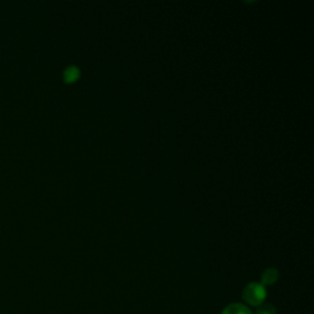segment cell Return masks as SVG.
<instances>
[{
    "label": "cell",
    "instance_id": "obj_1",
    "mask_svg": "<svg viewBox=\"0 0 314 314\" xmlns=\"http://www.w3.org/2000/svg\"><path fill=\"white\" fill-rule=\"evenodd\" d=\"M243 300L248 303L249 306H258L262 304L265 297H266V290H265L264 285L258 282H252L248 284L243 290L242 294Z\"/></svg>",
    "mask_w": 314,
    "mask_h": 314
},
{
    "label": "cell",
    "instance_id": "obj_2",
    "mask_svg": "<svg viewBox=\"0 0 314 314\" xmlns=\"http://www.w3.org/2000/svg\"><path fill=\"white\" fill-rule=\"evenodd\" d=\"M221 314H253L250 310L246 304L242 303H232V304L227 306L222 310Z\"/></svg>",
    "mask_w": 314,
    "mask_h": 314
},
{
    "label": "cell",
    "instance_id": "obj_3",
    "mask_svg": "<svg viewBox=\"0 0 314 314\" xmlns=\"http://www.w3.org/2000/svg\"><path fill=\"white\" fill-rule=\"evenodd\" d=\"M278 278V272L274 268L266 269L262 275V285H272Z\"/></svg>",
    "mask_w": 314,
    "mask_h": 314
},
{
    "label": "cell",
    "instance_id": "obj_4",
    "mask_svg": "<svg viewBox=\"0 0 314 314\" xmlns=\"http://www.w3.org/2000/svg\"><path fill=\"white\" fill-rule=\"evenodd\" d=\"M63 78L64 81L66 84H72L80 78V70L76 66H68L63 72Z\"/></svg>",
    "mask_w": 314,
    "mask_h": 314
},
{
    "label": "cell",
    "instance_id": "obj_5",
    "mask_svg": "<svg viewBox=\"0 0 314 314\" xmlns=\"http://www.w3.org/2000/svg\"><path fill=\"white\" fill-rule=\"evenodd\" d=\"M256 314H276V310L274 306L262 303V304L258 306V308H256Z\"/></svg>",
    "mask_w": 314,
    "mask_h": 314
}]
</instances>
